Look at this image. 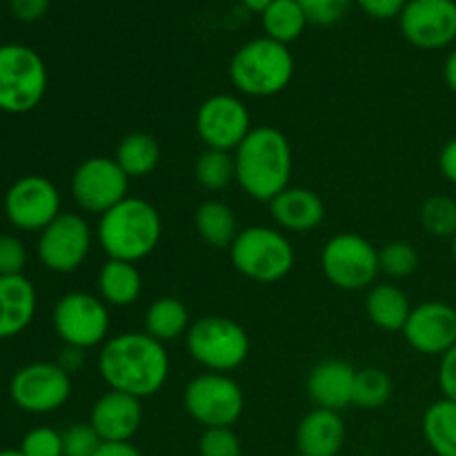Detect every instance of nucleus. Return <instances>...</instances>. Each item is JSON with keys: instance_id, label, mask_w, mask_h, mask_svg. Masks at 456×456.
Returning a JSON list of instances; mask_svg holds the SVG:
<instances>
[{"instance_id": "46", "label": "nucleus", "mask_w": 456, "mask_h": 456, "mask_svg": "<svg viewBox=\"0 0 456 456\" xmlns=\"http://www.w3.org/2000/svg\"><path fill=\"white\" fill-rule=\"evenodd\" d=\"M240 3H243V7H248L249 12L263 13L272 3H274V0H240Z\"/></svg>"}, {"instance_id": "1", "label": "nucleus", "mask_w": 456, "mask_h": 456, "mask_svg": "<svg viewBox=\"0 0 456 456\" xmlns=\"http://www.w3.org/2000/svg\"><path fill=\"white\" fill-rule=\"evenodd\" d=\"M98 374L110 390L147 399L163 390L169 377V354L165 343L147 332H123L102 343Z\"/></svg>"}, {"instance_id": "16", "label": "nucleus", "mask_w": 456, "mask_h": 456, "mask_svg": "<svg viewBox=\"0 0 456 456\" xmlns=\"http://www.w3.org/2000/svg\"><path fill=\"white\" fill-rule=\"evenodd\" d=\"M403 38L419 49H444L456 40L454 0H408L399 16Z\"/></svg>"}, {"instance_id": "26", "label": "nucleus", "mask_w": 456, "mask_h": 456, "mask_svg": "<svg viewBox=\"0 0 456 456\" xmlns=\"http://www.w3.org/2000/svg\"><path fill=\"white\" fill-rule=\"evenodd\" d=\"M114 160L118 163V167L132 178H145L159 167L160 160V147L151 134L147 132H134L127 136L120 138V142L116 145Z\"/></svg>"}, {"instance_id": "47", "label": "nucleus", "mask_w": 456, "mask_h": 456, "mask_svg": "<svg viewBox=\"0 0 456 456\" xmlns=\"http://www.w3.org/2000/svg\"><path fill=\"white\" fill-rule=\"evenodd\" d=\"M0 456H25L20 450H0Z\"/></svg>"}, {"instance_id": "17", "label": "nucleus", "mask_w": 456, "mask_h": 456, "mask_svg": "<svg viewBox=\"0 0 456 456\" xmlns=\"http://www.w3.org/2000/svg\"><path fill=\"white\" fill-rule=\"evenodd\" d=\"M401 334L419 354L444 356L456 346V310L444 301L421 303L412 307Z\"/></svg>"}, {"instance_id": "39", "label": "nucleus", "mask_w": 456, "mask_h": 456, "mask_svg": "<svg viewBox=\"0 0 456 456\" xmlns=\"http://www.w3.org/2000/svg\"><path fill=\"white\" fill-rule=\"evenodd\" d=\"M439 387L444 399L456 401V346L450 347L439 363Z\"/></svg>"}, {"instance_id": "29", "label": "nucleus", "mask_w": 456, "mask_h": 456, "mask_svg": "<svg viewBox=\"0 0 456 456\" xmlns=\"http://www.w3.org/2000/svg\"><path fill=\"white\" fill-rule=\"evenodd\" d=\"M261 16L267 38L281 45L294 43L310 22L297 0H274Z\"/></svg>"}, {"instance_id": "18", "label": "nucleus", "mask_w": 456, "mask_h": 456, "mask_svg": "<svg viewBox=\"0 0 456 456\" xmlns=\"http://www.w3.org/2000/svg\"><path fill=\"white\" fill-rule=\"evenodd\" d=\"M89 426L102 444H129L142 426L141 399L125 392L110 390L94 403Z\"/></svg>"}, {"instance_id": "19", "label": "nucleus", "mask_w": 456, "mask_h": 456, "mask_svg": "<svg viewBox=\"0 0 456 456\" xmlns=\"http://www.w3.org/2000/svg\"><path fill=\"white\" fill-rule=\"evenodd\" d=\"M354 381L356 370L347 361L325 359L307 374V395L316 408L341 412L354 405Z\"/></svg>"}, {"instance_id": "10", "label": "nucleus", "mask_w": 456, "mask_h": 456, "mask_svg": "<svg viewBox=\"0 0 456 456\" xmlns=\"http://www.w3.org/2000/svg\"><path fill=\"white\" fill-rule=\"evenodd\" d=\"M53 330L67 347L92 350L102 346L110 334V310L101 297L69 292L53 307Z\"/></svg>"}, {"instance_id": "40", "label": "nucleus", "mask_w": 456, "mask_h": 456, "mask_svg": "<svg viewBox=\"0 0 456 456\" xmlns=\"http://www.w3.org/2000/svg\"><path fill=\"white\" fill-rule=\"evenodd\" d=\"M361 9H363L368 16L377 18V20H387V18L401 16L403 7L408 4V0H356Z\"/></svg>"}, {"instance_id": "41", "label": "nucleus", "mask_w": 456, "mask_h": 456, "mask_svg": "<svg viewBox=\"0 0 456 456\" xmlns=\"http://www.w3.org/2000/svg\"><path fill=\"white\" fill-rule=\"evenodd\" d=\"M9 7L18 20L34 22L47 13L49 0H9Z\"/></svg>"}, {"instance_id": "30", "label": "nucleus", "mask_w": 456, "mask_h": 456, "mask_svg": "<svg viewBox=\"0 0 456 456\" xmlns=\"http://www.w3.org/2000/svg\"><path fill=\"white\" fill-rule=\"evenodd\" d=\"M194 176L199 185L208 191H223L236 183L234 151L205 150L196 159Z\"/></svg>"}, {"instance_id": "14", "label": "nucleus", "mask_w": 456, "mask_h": 456, "mask_svg": "<svg viewBox=\"0 0 456 456\" xmlns=\"http://www.w3.org/2000/svg\"><path fill=\"white\" fill-rule=\"evenodd\" d=\"M194 125L205 150L223 151H236L254 129L248 105L232 94H214L205 98L196 111Z\"/></svg>"}, {"instance_id": "23", "label": "nucleus", "mask_w": 456, "mask_h": 456, "mask_svg": "<svg viewBox=\"0 0 456 456\" xmlns=\"http://www.w3.org/2000/svg\"><path fill=\"white\" fill-rule=\"evenodd\" d=\"M410 298L399 285L379 283L368 289L365 297V314L370 323L377 325L383 332H403L410 319Z\"/></svg>"}, {"instance_id": "43", "label": "nucleus", "mask_w": 456, "mask_h": 456, "mask_svg": "<svg viewBox=\"0 0 456 456\" xmlns=\"http://www.w3.org/2000/svg\"><path fill=\"white\" fill-rule=\"evenodd\" d=\"M94 456H142L136 445L129 444H102Z\"/></svg>"}, {"instance_id": "34", "label": "nucleus", "mask_w": 456, "mask_h": 456, "mask_svg": "<svg viewBox=\"0 0 456 456\" xmlns=\"http://www.w3.org/2000/svg\"><path fill=\"white\" fill-rule=\"evenodd\" d=\"M200 456H243L240 439L232 428H208L199 439Z\"/></svg>"}, {"instance_id": "12", "label": "nucleus", "mask_w": 456, "mask_h": 456, "mask_svg": "<svg viewBox=\"0 0 456 456\" xmlns=\"http://www.w3.org/2000/svg\"><path fill=\"white\" fill-rule=\"evenodd\" d=\"M129 191V176L118 167V163L107 156L85 159L71 176V196L83 212L102 216L123 203Z\"/></svg>"}, {"instance_id": "35", "label": "nucleus", "mask_w": 456, "mask_h": 456, "mask_svg": "<svg viewBox=\"0 0 456 456\" xmlns=\"http://www.w3.org/2000/svg\"><path fill=\"white\" fill-rule=\"evenodd\" d=\"M102 445L89 423H74L62 432V456H94Z\"/></svg>"}, {"instance_id": "36", "label": "nucleus", "mask_w": 456, "mask_h": 456, "mask_svg": "<svg viewBox=\"0 0 456 456\" xmlns=\"http://www.w3.org/2000/svg\"><path fill=\"white\" fill-rule=\"evenodd\" d=\"M25 456H62V432L53 428H34L25 435L20 444Z\"/></svg>"}, {"instance_id": "31", "label": "nucleus", "mask_w": 456, "mask_h": 456, "mask_svg": "<svg viewBox=\"0 0 456 456\" xmlns=\"http://www.w3.org/2000/svg\"><path fill=\"white\" fill-rule=\"evenodd\" d=\"M395 395V383L390 374L381 368L356 370L354 405L361 410H379Z\"/></svg>"}, {"instance_id": "22", "label": "nucleus", "mask_w": 456, "mask_h": 456, "mask_svg": "<svg viewBox=\"0 0 456 456\" xmlns=\"http://www.w3.org/2000/svg\"><path fill=\"white\" fill-rule=\"evenodd\" d=\"M38 307L36 288L25 274L0 276V341L29 328Z\"/></svg>"}, {"instance_id": "25", "label": "nucleus", "mask_w": 456, "mask_h": 456, "mask_svg": "<svg viewBox=\"0 0 456 456\" xmlns=\"http://www.w3.org/2000/svg\"><path fill=\"white\" fill-rule=\"evenodd\" d=\"M194 227L200 240L214 249H230L240 232L234 209L216 199L199 205L194 212Z\"/></svg>"}, {"instance_id": "9", "label": "nucleus", "mask_w": 456, "mask_h": 456, "mask_svg": "<svg viewBox=\"0 0 456 456\" xmlns=\"http://www.w3.org/2000/svg\"><path fill=\"white\" fill-rule=\"evenodd\" d=\"M183 405L196 423L208 428H232L245 410V395L230 374L205 372L191 379L183 392Z\"/></svg>"}, {"instance_id": "20", "label": "nucleus", "mask_w": 456, "mask_h": 456, "mask_svg": "<svg viewBox=\"0 0 456 456\" xmlns=\"http://www.w3.org/2000/svg\"><path fill=\"white\" fill-rule=\"evenodd\" d=\"M270 212L281 232L307 234L325 218V203L310 187H292L270 200Z\"/></svg>"}, {"instance_id": "6", "label": "nucleus", "mask_w": 456, "mask_h": 456, "mask_svg": "<svg viewBox=\"0 0 456 456\" xmlns=\"http://www.w3.org/2000/svg\"><path fill=\"white\" fill-rule=\"evenodd\" d=\"M191 359L208 372L227 374L249 356V337L240 323L227 316H200L185 334Z\"/></svg>"}, {"instance_id": "4", "label": "nucleus", "mask_w": 456, "mask_h": 456, "mask_svg": "<svg viewBox=\"0 0 456 456\" xmlns=\"http://www.w3.org/2000/svg\"><path fill=\"white\" fill-rule=\"evenodd\" d=\"M294 76V56L288 45L254 38L230 61V80L243 96L272 98L283 92Z\"/></svg>"}, {"instance_id": "8", "label": "nucleus", "mask_w": 456, "mask_h": 456, "mask_svg": "<svg viewBox=\"0 0 456 456\" xmlns=\"http://www.w3.org/2000/svg\"><path fill=\"white\" fill-rule=\"evenodd\" d=\"M321 270L334 288L346 292L370 289L381 274L379 249L368 239L352 232L334 234L321 249Z\"/></svg>"}, {"instance_id": "45", "label": "nucleus", "mask_w": 456, "mask_h": 456, "mask_svg": "<svg viewBox=\"0 0 456 456\" xmlns=\"http://www.w3.org/2000/svg\"><path fill=\"white\" fill-rule=\"evenodd\" d=\"M444 78H445V85L450 87V92L456 96V49L452 53L448 56V61H445L444 65Z\"/></svg>"}, {"instance_id": "38", "label": "nucleus", "mask_w": 456, "mask_h": 456, "mask_svg": "<svg viewBox=\"0 0 456 456\" xmlns=\"http://www.w3.org/2000/svg\"><path fill=\"white\" fill-rule=\"evenodd\" d=\"M27 265V248L12 234L0 236V276H20Z\"/></svg>"}, {"instance_id": "44", "label": "nucleus", "mask_w": 456, "mask_h": 456, "mask_svg": "<svg viewBox=\"0 0 456 456\" xmlns=\"http://www.w3.org/2000/svg\"><path fill=\"white\" fill-rule=\"evenodd\" d=\"M80 363H83V350H76V347L65 346V350H62V359L58 361V365L71 374L76 368H80Z\"/></svg>"}, {"instance_id": "27", "label": "nucleus", "mask_w": 456, "mask_h": 456, "mask_svg": "<svg viewBox=\"0 0 456 456\" xmlns=\"http://www.w3.org/2000/svg\"><path fill=\"white\" fill-rule=\"evenodd\" d=\"M191 328L190 312L185 303L176 297H160L147 307L145 332L160 343H169L178 337H185Z\"/></svg>"}, {"instance_id": "21", "label": "nucleus", "mask_w": 456, "mask_h": 456, "mask_svg": "<svg viewBox=\"0 0 456 456\" xmlns=\"http://www.w3.org/2000/svg\"><path fill=\"white\" fill-rule=\"evenodd\" d=\"M346 444L341 412L314 408L297 428V448L303 456H338Z\"/></svg>"}, {"instance_id": "13", "label": "nucleus", "mask_w": 456, "mask_h": 456, "mask_svg": "<svg viewBox=\"0 0 456 456\" xmlns=\"http://www.w3.org/2000/svg\"><path fill=\"white\" fill-rule=\"evenodd\" d=\"M92 240V227L80 214L62 212L40 232L38 258L49 272L71 274L87 261Z\"/></svg>"}, {"instance_id": "28", "label": "nucleus", "mask_w": 456, "mask_h": 456, "mask_svg": "<svg viewBox=\"0 0 456 456\" xmlns=\"http://www.w3.org/2000/svg\"><path fill=\"white\" fill-rule=\"evenodd\" d=\"M423 436L436 456H456V401L439 399L426 410Z\"/></svg>"}, {"instance_id": "32", "label": "nucleus", "mask_w": 456, "mask_h": 456, "mask_svg": "<svg viewBox=\"0 0 456 456\" xmlns=\"http://www.w3.org/2000/svg\"><path fill=\"white\" fill-rule=\"evenodd\" d=\"M421 218L423 230L436 239H450L456 236V200L452 196L435 194L421 205Z\"/></svg>"}, {"instance_id": "2", "label": "nucleus", "mask_w": 456, "mask_h": 456, "mask_svg": "<svg viewBox=\"0 0 456 456\" xmlns=\"http://www.w3.org/2000/svg\"><path fill=\"white\" fill-rule=\"evenodd\" d=\"M236 183L249 199L270 203L289 187L292 178V147L281 129L254 127L234 151Z\"/></svg>"}, {"instance_id": "11", "label": "nucleus", "mask_w": 456, "mask_h": 456, "mask_svg": "<svg viewBox=\"0 0 456 456\" xmlns=\"http://www.w3.org/2000/svg\"><path fill=\"white\" fill-rule=\"evenodd\" d=\"M13 405L29 414H49L61 410L71 396V374L58 363H29L9 381Z\"/></svg>"}, {"instance_id": "15", "label": "nucleus", "mask_w": 456, "mask_h": 456, "mask_svg": "<svg viewBox=\"0 0 456 456\" xmlns=\"http://www.w3.org/2000/svg\"><path fill=\"white\" fill-rule=\"evenodd\" d=\"M61 191L49 178L27 174L18 178L4 194V214L22 232H43L61 216Z\"/></svg>"}, {"instance_id": "42", "label": "nucleus", "mask_w": 456, "mask_h": 456, "mask_svg": "<svg viewBox=\"0 0 456 456\" xmlns=\"http://www.w3.org/2000/svg\"><path fill=\"white\" fill-rule=\"evenodd\" d=\"M439 169L448 183L456 185V136L450 138L439 154Z\"/></svg>"}, {"instance_id": "49", "label": "nucleus", "mask_w": 456, "mask_h": 456, "mask_svg": "<svg viewBox=\"0 0 456 456\" xmlns=\"http://www.w3.org/2000/svg\"><path fill=\"white\" fill-rule=\"evenodd\" d=\"M294 456H303V454H294Z\"/></svg>"}, {"instance_id": "48", "label": "nucleus", "mask_w": 456, "mask_h": 456, "mask_svg": "<svg viewBox=\"0 0 456 456\" xmlns=\"http://www.w3.org/2000/svg\"><path fill=\"white\" fill-rule=\"evenodd\" d=\"M452 258H454V263H456V236L452 239Z\"/></svg>"}, {"instance_id": "3", "label": "nucleus", "mask_w": 456, "mask_h": 456, "mask_svg": "<svg viewBox=\"0 0 456 456\" xmlns=\"http://www.w3.org/2000/svg\"><path fill=\"white\" fill-rule=\"evenodd\" d=\"M163 239V221L150 200L127 196L98 218L96 240L116 261L138 263L150 256Z\"/></svg>"}, {"instance_id": "33", "label": "nucleus", "mask_w": 456, "mask_h": 456, "mask_svg": "<svg viewBox=\"0 0 456 456\" xmlns=\"http://www.w3.org/2000/svg\"><path fill=\"white\" fill-rule=\"evenodd\" d=\"M379 267L381 274L390 279H408L419 267V252L408 240H392L379 249Z\"/></svg>"}, {"instance_id": "24", "label": "nucleus", "mask_w": 456, "mask_h": 456, "mask_svg": "<svg viewBox=\"0 0 456 456\" xmlns=\"http://www.w3.org/2000/svg\"><path fill=\"white\" fill-rule=\"evenodd\" d=\"M98 297L114 307H129L138 301L142 292V276L136 263L107 258L98 270Z\"/></svg>"}, {"instance_id": "37", "label": "nucleus", "mask_w": 456, "mask_h": 456, "mask_svg": "<svg viewBox=\"0 0 456 456\" xmlns=\"http://www.w3.org/2000/svg\"><path fill=\"white\" fill-rule=\"evenodd\" d=\"M312 25L330 27L346 16L350 0H297Z\"/></svg>"}, {"instance_id": "7", "label": "nucleus", "mask_w": 456, "mask_h": 456, "mask_svg": "<svg viewBox=\"0 0 456 456\" xmlns=\"http://www.w3.org/2000/svg\"><path fill=\"white\" fill-rule=\"evenodd\" d=\"M47 92V67L38 52L25 45H0V111L27 114Z\"/></svg>"}, {"instance_id": "5", "label": "nucleus", "mask_w": 456, "mask_h": 456, "mask_svg": "<svg viewBox=\"0 0 456 456\" xmlns=\"http://www.w3.org/2000/svg\"><path fill=\"white\" fill-rule=\"evenodd\" d=\"M232 265L254 283H279L292 272L294 248L276 227L252 225L239 232L230 248Z\"/></svg>"}]
</instances>
